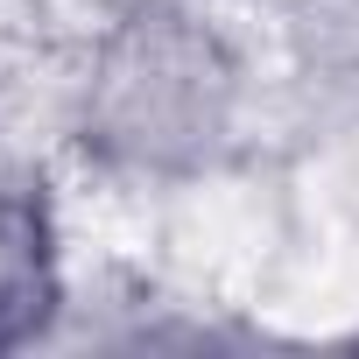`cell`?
Returning a JSON list of instances; mask_svg holds the SVG:
<instances>
[{
	"label": "cell",
	"instance_id": "6da1fadb",
	"mask_svg": "<svg viewBox=\"0 0 359 359\" xmlns=\"http://www.w3.org/2000/svg\"><path fill=\"white\" fill-rule=\"evenodd\" d=\"M233 120V57L176 8L120 22L92 64L85 141L120 169H191Z\"/></svg>",
	"mask_w": 359,
	"mask_h": 359
},
{
	"label": "cell",
	"instance_id": "7a4b0ae2",
	"mask_svg": "<svg viewBox=\"0 0 359 359\" xmlns=\"http://www.w3.org/2000/svg\"><path fill=\"white\" fill-rule=\"evenodd\" d=\"M50 303H57L50 212H43V198L0 184V345L29 338Z\"/></svg>",
	"mask_w": 359,
	"mask_h": 359
}]
</instances>
